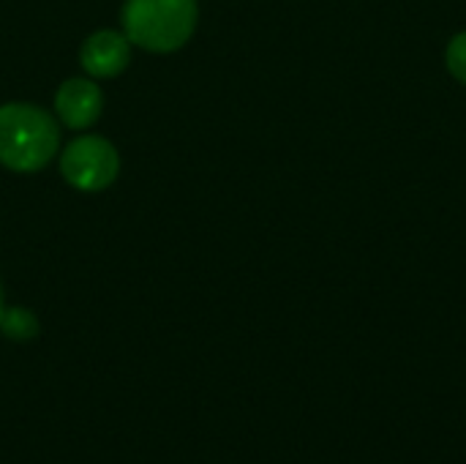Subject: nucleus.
Instances as JSON below:
<instances>
[{
  "label": "nucleus",
  "instance_id": "1",
  "mask_svg": "<svg viewBox=\"0 0 466 464\" xmlns=\"http://www.w3.org/2000/svg\"><path fill=\"white\" fill-rule=\"evenodd\" d=\"M60 150L57 120L25 101L0 107V164L14 172H38Z\"/></svg>",
  "mask_w": 466,
  "mask_h": 464
},
{
  "label": "nucleus",
  "instance_id": "2",
  "mask_svg": "<svg viewBox=\"0 0 466 464\" xmlns=\"http://www.w3.org/2000/svg\"><path fill=\"white\" fill-rule=\"evenodd\" d=\"M120 19L134 46L167 55L194 36L199 5L197 0H126Z\"/></svg>",
  "mask_w": 466,
  "mask_h": 464
},
{
  "label": "nucleus",
  "instance_id": "3",
  "mask_svg": "<svg viewBox=\"0 0 466 464\" xmlns=\"http://www.w3.org/2000/svg\"><path fill=\"white\" fill-rule=\"evenodd\" d=\"M60 172L66 183L79 191H101L112 186L120 172L117 148L98 134L76 137L60 153Z\"/></svg>",
  "mask_w": 466,
  "mask_h": 464
},
{
  "label": "nucleus",
  "instance_id": "4",
  "mask_svg": "<svg viewBox=\"0 0 466 464\" xmlns=\"http://www.w3.org/2000/svg\"><path fill=\"white\" fill-rule=\"evenodd\" d=\"M131 41L120 30H96L85 38L79 49V63L90 77L109 79L128 68L131 63Z\"/></svg>",
  "mask_w": 466,
  "mask_h": 464
},
{
  "label": "nucleus",
  "instance_id": "5",
  "mask_svg": "<svg viewBox=\"0 0 466 464\" xmlns=\"http://www.w3.org/2000/svg\"><path fill=\"white\" fill-rule=\"evenodd\" d=\"M104 93L93 79L71 77L55 93V112L68 129H87L101 118Z\"/></svg>",
  "mask_w": 466,
  "mask_h": 464
},
{
  "label": "nucleus",
  "instance_id": "6",
  "mask_svg": "<svg viewBox=\"0 0 466 464\" xmlns=\"http://www.w3.org/2000/svg\"><path fill=\"white\" fill-rule=\"evenodd\" d=\"M0 331L14 339V342H30L38 336V320L30 309H22V306H11V309H3V317H0Z\"/></svg>",
  "mask_w": 466,
  "mask_h": 464
},
{
  "label": "nucleus",
  "instance_id": "7",
  "mask_svg": "<svg viewBox=\"0 0 466 464\" xmlns=\"http://www.w3.org/2000/svg\"><path fill=\"white\" fill-rule=\"evenodd\" d=\"M445 63H448V71L466 85V30L451 38L448 52H445Z\"/></svg>",
  "mask_w": 466,
  "mask_h": 464
},
{
  "label": "nucleus",
  "instance_id": "8",
  "mask_svg": "<svg viewBox=\"0 0 466 464\" xmlns=\"http://www.w3.org/2000/svg\"><path fill=\"white\" fill-rule=\"evenodd\" d=\"M3 309H5V306H3V290H0V317H3Z\"/></svg>",
  "mask_w": 466,
  "mask_h": 464
}]
</instances>
